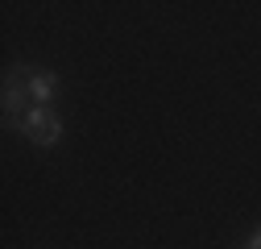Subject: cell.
<instances>
[{
  "label": "cell",
  "instance_id": "cell-4",
  "mask_svg": "<svg viewBox=\"0 0 261 249\" xmlns=\"http://www.w3.org/2000/svg\"><path fill=\"white\" fill-rule=\"evenodd\" d=\"M245 249H261V225H257V229L245 237Z\"/></svg>",
  "mask_w": 261,
  "mask_h": 249
},
{
  "label": "cell",
  "instance_id": "cell-1",
  "mask_svg": "<svg viewBox=\"0 0 261 249\" xmlns=\"http://www.w3.org/2000/svg\"><path fill=\"white\" fill-rule=\"evenodd\" d=\"M13 129L25 137V141H34V145H42V150H50V145H58L62 141V133H67V129H62V116L58 112H50V108H29L25 116H17L13 120Z\"/></svg>",
  "mask_w": 261,
  "mask_h": 249
},
{
  "label": "cell",
  "instance_id": "cell-2",
  "mask_svg": "<svg viewBox=\"0 0 261 249\" xmlns=\"http://www.w3.org/2000/svg\"><path fill=\"white\" fill-rule=\"evenodd\" d=\"M29 108H34V100H29V67H9V75H5V124L13 129V120L25 116Z\"/></svg>",
  "mask_w": 261,
  "mask_h": 249
},
{
  "label": "cell",
  "instance_id": "cell-3",
  "mask_svg": "<svg viewBox=\"0 0 261 249\" xmlns=\"http://www.w3.org/2000/svg\"><path fill=\"white\" fill-rule=\"evenodd\" d=\"M58 91H62V79L50 67H29V100H34L38 108H50Z\"/></svg>",
  "mask_w": 261,
  "mask_h": 249
}]
</instances>
